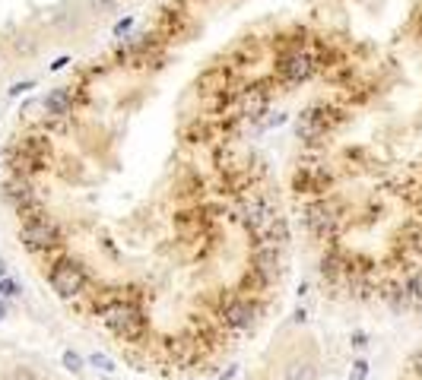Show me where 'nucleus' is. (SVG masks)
Segmentation results:
<instances>
[{"mask_svg":"<svg viewBox=\"0 0 422 380\" xmlns=\"http://www.w3.org/2000/svg\"><path fill=\"white\" fill-rule=\"evenodd\" d=\"M343 121V114L337 111V108H328V105H311L305 108L302 114H298L296 121V137L305 140V142H318L324 140L333 127Z\"/></svg>","mask_w":422,"mask_h":380,"instance_id":"nucleus-4","label":"nucleus"},{"mask_svg":"<svg viewBox=\"0 0 422 380\" xmlns=\"http://www.w3.org/2000/svg\"><path fill=\"white\" fill-rule=\"evenodd\" d=\"M48 282H51L54 295L64 298V301H70V298H80L86 291V285H90V273H86V267L80 260L64 257V260L51 263V269H48Z\"/></svg>","mask_w":422,"mask_h":380,"instance_id":"nucleus-3","label":"nucleus"},{"mask_svg":"<svg viewBox=\"0 0 422 380\" xmlns=\"http://www.w3.org/2000/svg\"><path fill=\"white\" fill-rule=\"evenodd\" d=\"M6 276H10V273H6V260L0 257V279H6Z\"/></svg>","mask_w":422,"mask_h":380,"instance_id":"nucleus-21","label":"nucleus"},{"mask_svg":"<svg viewBox=\"0 0 422 380\" xmlns=\"http://www.w3.org/2000/svg\"><path fill=\"white\" fill-rule=\"evenodd\" d=\"M0 155H4V152H0Z\"/></svg>","mask_w":422,"mask_h":380,"instance_id":"nucleus-23","label":"nucleus"},{"mask_svg":"<svg viewBox=\"0 0 422 380\" xmlns=\"http://www.w3.org/2000/svg\"><path fill=\"white\" fill-rule=\"evenodd\" d=\"M318 70V57L302 38H296L289 48H283L274 60V77L283 86H298L305 79H311V73Z\"/></svg>","mask_w":422,"mask_h":380,"instance_id":"nucleus-2","label":"nucleus"},{"mask_svg":"<svg viewBox=\"0 0 422 380\" xmlns=\"http://www.w3.org/2000/svg\"><path fill=\"white\" fill-rule=\"evenodd\" d=\"M350 380H369V362H365V358H356V362H352Z\"/></svg>","mask_w":422,"mask_h":380,"instance_id":"nucleus-14","label":"nucleus"},{"mask_svg":"<svg viewBox=\"0 0 422 380\" xmlns=\"http://www.w3.org/2000/svg\"><path fill=\"white\" fill-rule=\"evenodd\" d=\"M352 345H356V349H365V345H369V336H365L362 330H356L352 332Z\"/></svg>","mask_w":422,"mask_h":380,"instance_id":"nucleus-17","label":"nucleus"},{"mask_svg":"<svg viewBox=\"0 0 422 380\" xmlns=\"http://www.w3.org/2000/svg\"><path fill=\"white\" fill-rule=\"evenodd\" d=\"M270 79H254V83H244L235 95V108L238 118L244 121H261L270 108V99H274V89H270Z\"/></svg>","mask_w":422,"mask_h":380,"instance_id":"nucleus-5","label":"nucleus"},{"mask_svg":"<svg viewBox=\"0 0 422 380\" xmlns=\"http://www.w3.org/2000/svg\"><path fill=\"white\" fill-rule=\"evenodd\" d=\"M286 380H318V368L311 362H305V358H296V362L286 364Z\"/></svg>","mask_w":422,"mask_h":380,"instance_id":"nucleus-10","label":"nucleus"},{"mask_svg":"<svg viewBox=\"0 0 422 380\" xmlns=\"http://www.w3.org/2000/svg\"><path fill=\"white\" fill-rule=\"evenodd\" d=\"M32 86H36V83H32V79H26V83H16V86H13V89H10V95H19V92H29V89H32Z\"/></svg>","mask_w":422,"mask_h":380,"instance_id":"nucleus-18","label":"nucleus"},{"mask_svg":"<svg viewBox=\"0 0 422 380\" xmlns=\"http://www.w3.org/2000/svg\"><path fill=\"white\" fill-rule=\"evenodd\" d=\"M67 64H70V57H67V54H64V57H58V60H54V64H51V70H64Z\"/></svg>","mask_w":422,"mask_h":380,"instance_id":"nucleus-19","label":"nucleus"},{"mask_svg":"<svg viewBox=\"0 0 422 380\" xmlns=\"http://www.w3.org/2000/svg\"><path fill=\"white\" fill-rule=\"evenodd\" d=\"M6 320V301H0V323Z\"/></svg>","mask_w":422,"mask_h":380,"instance_id":"nucleus-22","label":"nucleus"},{"mask_svg":"<svg viewBox=\"0 0 422 380\" xmlns=\"http://www.w3.org/2000/svg\"><path fill=\"white\" fill-rule=\"evenodd\" d=\"M302 219H305V225H308L311 235L333 238L337 222H340V213H337V206H333L330 200H311V203H305Z\"/></svg>","mask_w":422,"mask_h":380,"instance_id":"nucleus-7","label":"nucleus"},{"mask_svg":"<svg viewBox=\"0 0 422 380\" xmlns=\"http://www.w3.org/2000/svg\"><path fill=\"white\" fill-rule=\"evenodd\" d=\"M19 241H23L26 250H32V254H48V250H54L60 244V228L54 219H32V222H23V228H19Z\"/></svg>","mask_w":422,"mask_h":380,"instance_id":"nucleus-6","label":"nucleus"},{"mask_svg":"<svg viewBox=\"0 0 422 380\" xmlns=\"http://www.w3.org/2000/svg\"><path fill=\"white\" fill-rule=\"evenodd\" d=\"M45 111L51 114V118H70V114H73V92H70V86L48 92L45 95Z\"/></svg>","mask_w":422,"mask_h":380,"instance_id":"nucleus-9","label":"nucleus"},{"mask_svg":"<svg viewBox=\"0 0 422 380\" xmlns=\"http://www.w3.org/2000/svg\"><path fill=\"white\" fill-rule=\"evenodd\" d=\"M86 4H90L92 13H112L118 6V0H86Z\"/></svg>","mask_w":422,"mask_h":380,"instance_id":"nucleus-15","label":"nucleus"},{"mask_svg":"<svg viewBox=\"0 0 422 380\" xmlns=\"http://www.w3.org/2000/svg\"><path fill=\"white\" fill-rule=\"evenodd\" d=\"M235 374H238V368L232 364V368H226V371H222V377H220V380H235Z\"/></svg>","mask_w":422,"mask_h":380,"instance_id":"nucleus-20","label":"nucleus"},{"mask_svg":"<svg viewBox=\"0 0 422 380\" xmlns=\"http://www.w3.org/2000/svg\"><path fill=\"white\" fill-rule=\"evenodd\" d=\"M60 364H64L70 374H83V368H86V358L80 355V352H73V349H64V355H60Z\"/></svg>","mask_w":422,"mask_h":380,"instance_id":"nucleus-11","label":"nucleus"},{"mask_svg":"<svg viewBox=\"0 0 422 380\" xmlns=\"http://www.w3.org/2000/svg\"><path fill=\"white\" fill-rule=\"evenodd\" d=\"M222 323H226V330H251L254 327V317H257V304L248 301V298H229V301H222V311H220Z\"/></svg>","mask_w":422,"mask_h":380,"instance_id":"nucleus-8","label":"nucleus"},{"mask_svg":"<svg viewBox=\"0 0 422 380\" xmlns=\"http://www.w3.org/2000/svg\"><path fill=\"white\" fill-rule=\"evenodd\" d=\"M134 26V16H124V19H118V23H114V35H124L127 29H131Z\"/></svg>","mask_w":422,"mask_h":380,"instance_id":"nucleus-16","label":"nucleus"},{"mask_svg":"<svg viewBox=\"0 0 422 380\" xmlns=\"http://www.w3.org/2000/svg\"><path fill=\"white\" fill-rule=\"evenodd\" d=\"M99 317L105 320V327L112 330L118 339H124V342H140V339L146 336V330H149L146 314H143L134 301H127V298H114V301H108L105 308L99 311Z\"/></svg>","mask_w":422,"mask_h":380,"instance_id":"nucleus-1","label":"nucleus"},{"mask_svg":"<svg viewBox=\"0 0 422 380\" xmlns=\"http://www.w3.org/2000/svg\"><path fill=\"white\" fill-rule=\"evenodd\" d=\"M86 364L95 371H102V374H114V371H118V364H114L108 355H102V352H92V355L86 358Z\"/></svg>","mask_w":422,"mask_h":380,"instance_id":"nucleus-12","label":"nucleus"},{"mask_svg":"<svg viewBox=\"0 0 422 380\" xmlns=\"http://www.w3.org/2000/svg\"><path fill=\"white\" fill-rule=\"evenodd\" d=\"M16 295H23V285L13 279V276L0 279V298H16Z\"/></svg>","mask_w":422,"mask_h":380,"instance_id":"nucleus-13","label":"nucleus"}]
</instances>
